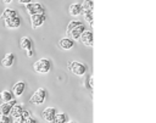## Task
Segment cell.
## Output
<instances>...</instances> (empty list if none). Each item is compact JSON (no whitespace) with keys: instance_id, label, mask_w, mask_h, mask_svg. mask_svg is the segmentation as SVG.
Masks as SVG:
<instances>
[{"instance_id":"18","label":"cell","mask_w":156,"mask_h":123,"mask_svg":"<svg viewBox=\"0 0 156 123\" xmlns=\"http://www.w3.org/2000/svg\"><path fill=\"white\" fill-rule=\"evenodd\" d=\"M22 112H23V107H22L21 105L16 104L15 106H12L11 112H10V116H11L12 118H17L18 116H21V114H22Z\"/></svg>"},{"instance_id":"21","label":"cell","mask_w":156,"mask_h":123,"mask_svg":"<svg viewBox=\"0 0 156 123\" xmlns=\"http://www.w3.org/2000/svg\"><path fill=\"white\" fill-rule=\"evenodd\" d=\"M82 13L84 15V18L89 22V24L93 26V11H83Z\"/></svg>"},{"instance_id":"12","label":"cell","mask_w":156,"mask_h":123,"mask_svg":"<svg viewBox=\"0 0 156 123\" xmlns=\"http://www.w3.org/2000/svg\"><path fill=\"white\" fill-rule=\"evenodd\" d=\"M58 46L62 49V50H71L73 46H74V41L72 38H62L60 41H58Z\"/></svg>"},{"instance_id":"26","label":"cell","mask_w":156,"mask_h":123,"mask_svg":"<svg viewBox=\"0 0 156 123\" xmlns=\"http://www.w3.org/2000/svg\"><path fill=\"white\" fill-rule=\"evenodd\" d=\"M27 56H28V57H32V56H33V50L27 51Z\"/></svg>"},{"instance_id":"20","label":"cell","mask_w":156,"mask_h":123,"mask_svg":"<svg viewBox=\"0 0 156 123\" xmlns=\"http://www.w3.org/2000/svg\"><path fill=\"white\" fill-rule=\"evenodd\" d=\"M93 6H94L93 0H84L83 4H82L83 11H93Z\"/></svg>"},{"instance_id":"4","label":"cell","mask_w":156,"mask_h":123,"mask_svg":"<svg viewBox=\"0 0 156 123\" xmlns=\"http://www.w3.org/2000/svg\"><path fill=\"white\" fill-rule=\"evenodd\" d=\"M46 99V90L44 88H38L34 94L30 96L29 99V102L30 104H34V105H41Z\"/></svg>"},{"instance_id":"5","label":"cell","mask_w":156,"mask_h":123,"mask_svg":"<svg viewBox=\"0 0 156 123\" xmlns=\"http://www.w3.org/2000/svg\"><path fill=\"white\" fill-rule=\"evenodd\" d=\"M26 11H27L30 16H33V15H43V13H45V9H44V6H43L41 4H39V2H30V4L26 5Z\"/></svg>"},{"instance_id":"3","label":"cell","mask_w":156,"mask_h":123,"mask_svg":"<svg viewBox=\"0 0 156 123\" xmlns=\"http://www.w3.org/2000/svg\"><path fill=\"white\" fill-rule=\"evenodd\" d=\"M68 69L76 74V76H83L85 74V72L88 71V67L83 63V62H79V61H71L68 63Z\"/></svg>"},{"instance_id":"24","label":"cell","mask_w":156,"mask_h":123,"mask_svg":"<svg viewBox=\"0 0 156 123\" xmlns=\"http://www.w3.org/2000/svg\"><path fill=\"white\" fill-rule=\"evenodd\" d=\"M24 123H35V119H34L33 117H28V118L24 121Z\"/></svg>"},{"instance_id":"16","label":"cell","mask_w":156,"mask_h":123,"mask_svg":"<svg viewBox=\"0 0 156 123\" xmlns=\"http://www.w3.org/2000/svg\"><path fill=\"white\" fill-rule=\"evenodd\" d=\"M13 17H17V12L15 10H11V9H5L1 13V18L4 21L6 19H10V18H13Z\"/></svg>"},{"instance_id":"28","label":"cell","mask_w":156,"mask_h":123,"mask_svg":"<svg viewBox=\"0 0 156 123\" xmlns=\"http://www.w3.org/2000/svg\"><path fill=\"white\" fill-rule=\"evenodd\" d=\"M67 123H76V122H72V121H68Z\"/></svg>"},{"instance_id":"14","label":"cell","mask_w":156,"mask_h":123,"mask_svg":"<svg viewBox=\"0 0 156 123\" xmlns=\"http://www.w3.org/2000/svg\"><path fill=\"white\" fill-rule=\"evenodd\" d=\"M20 46H21V49L24 50V51H29V50H32V46H33L32 39L28 38V37H22L21 40H20Z\"/></svg>"},{"instance_id":"7","label":"cell","mask_w":156,"mask_h":123,"mask_svg":"<svg viewBox=\"0 0 156 123\" xmlns=\"http://www.w3.org/2000/svg\"><path fill=\"white\" fill-rule=\"evenodd\" d=\"M45 19H46L45 13H43V15H33V16H30V24H32V28L35 29V28L40 27V26L45 22Z\"/></svg>"},{"instance_id":"23","label":"cell","mask_w":156,"mask_h":123,"mask_svg":"<svg viewBox=\"0 0 156 123\" xmlns=\"http://www.w3.org/2000/svg\"><path fill=\"white\" fill-rule=\"evenodd\" d=\"M0 123H10L9 116H0Z\"/></svg>"},{"instance_id":"1","label":"cell","mask_w":156,"mask_h":123,"mask_svg":"<svg viewBox=\"0 0 156 123\" xmlns=\"http://www.w3.org/2000/svg\"><path fill=\"white\" fill-rule=\"evenodd\" d=\"M84 32H85V26H84L83 22L76 21V19L68 22L67 29H66V34L69 35L72 39L78 40V39L80 38V35H82Z\"/></svg>"},{"instance_id":"17","label":"cell","mask_w":156,"mask_h":123,"mask_svg":"<svg viewBox=\"0 0 156 123\" xmlns=\"http://www.w3.org/2000/svg\"><path fill=\"white\" fill-rule=\"evenodd\" d=\"M0 99L2 102H10L13 100V94L12 91H9V90H2L0 93Z\"/></svg>"},{"instance_id":"9","label":"cell","mask_w":156,"mask_h":123,"mask_svg":"<svg viewBox=\"0 0 156 123\" xmlns=\"http://www.w3.org/2000/svg\"><path fill=\"white\" fill-rule=\"evenodd\" d=\"M24 89H26V83L22 82V80H20V82H17V83L13 84V86H12V94L16 97H20L24 93Z\"/></svg>"},{"instance_id":"8","label":"cell","mask_w":156,"mask_h":123,"mask_svg":"<svg viewBox=\"0 0 156 123\" xmlns=\"http://www.w3.org/2000/svg\"><path fill=\"white\" fill-rule=\"evenodd\" d=\"M17 104L16 100H12L10 102H2L0 105V116H10V112H11V108L12 106H15Z\"/></svg>"},{"instance_id":"10","label":"cell","mask_w":156,"mask_h":123,"mask_svg":"<svg viewBox=\"0 0 156 123\" xmlns=\"http://www.w3.org/2000/svg\"><path fill=\"white\" fill-rule=\"evenodd\" d=\"M68 12L72 17H77L79 16L82 12H83V9H82V4L79 2H73L69 5V9H68Z\"/></svg>"},{"instance_id":"6","label":"cell","mask_w":156,"mask_h":123,"mask_svg":"<svg viewBox=\"0 0 156 123\" xmlns=\"http://www.w3.org/2000/svg\"><path fill=\"white\" fill-rule=\"evenodd\" d=\"M56 113H57V111H56V108H55V107H46V108L41 112V117H43L46 122L52 123V121H54V118H55Z\"/></svg>"},{"instance_id":"27","label":"cell","mask_w":156,"mask_h":123,"mask_svg":"<svg viewBox=\"0 0 156 123\" xmlns=\"http://www.w3.org/2000/svg\"><path fill=\"white\" fill-rule=\"evenodd\" d=\"M11 1H12V0H2V2H4V4H10Z\"/></svg>"},{"instance_id":"13","label":"cell","mask_w":156,"mask_h":123,"mask_svg":"<svg viewBox=\"0 0 156 123\" xmlns=\"http://www.w3.org/2000/svg\"><path fill=\"white\" fill-rule=\"evenodd\" d=\"M4 23H5V27H7L10 29H16V28H18L21 26V18L17 16V17H13V18L4 21Z\"/></svg>"},{"instance_id":"19","label":"cell","mask_w":156,"mask_h":123,"mask_svg":"<svg viewBox=\"0 0 156 123\" xmlns=\"http://www.w3.org/2000/svg\"><path fill=\"white\" fill-rule=\"evenodd\" d=\"M67 122H68V117L63 112L56 113V116H55V118L52 121V123H67Z\"/></svg>"},{"instance_id":"11","label":"cell","mask_w":156,"mask_h":123,"mask_svg":"<svg viewBox=\"0 0 156 123\" xmlns=\"http://www.w3.org/2000/svg\"><path fill=\"white\" fill-rule=\"evenodd\" d=\"M80 41L85 45V46H93V32L91 30H85L82 35H80Z\"/></svg>"},{"instance_id":"2","label":"cell","mask_w":156,"mask_h":123,"mask_svg":"<svg viewBox=\"0 0 156 123\" xmlns=\"http://www.w3.org/2000/svg\"><path fill=\"white\" fill-rule=\"evenodd\" d=\"M51 67H52V65H51V61L49 58H39L38 61H35L33 63L34 71L37 73H39V74H46V73H49L51 71Z\"/></svg>"},{"instance_id":"29","label":"cell","mask_w":156,"mask_h":123,"mask_svg":"<svg viewBox=\"0 0 156 123\" xmlns=\"http://www.w3.org/2000/svg\"><path fill=\"white\" fill-rule=\"evenodd\" d=\"M13 123H18V122H16V121H13Z\"/></svg>"},{"instance_id":"25","label":"cell","mask_w":156,"mask_h":123,"mask_svg":"<svg viewBox=\"0 0 156 123\" xmlns=\"http://www.w3.org/2000/svg\"><path fill=\"white\" fill-rule=\"evenodd\" d=\"M20 4H24V5H28V4H30L32 2V0H17Z\"/></svg>"},{"instance_id":"22","label":"cell","mask_w":156,"mask_h":123,"mask_svg":"<svg viewBox=\"0 0 156 123\" xmlns=\"http://www.w3.org/2000/svg\"><path fill=\"white\" fill-rule=\"evenodd\" d=\"M85 83H87V85H85V86H87L88 89H90V90H91V89H93V76H89V78L85 80Z\"/></svg>"},{"instance_id":"15","label":"cell","mask_w":156,"mask_h":123,"mask_svg":"<svg viewBox=\"0 0 156 123\" xmlns=\"http://www.w3.org/2000/svg\"><path fill=\"white\" fill-rule=\"evenodd\" d=\"M13 62H15V55H13L12 52H9V54L5 55V57L1 60V66L9 68V67H11V66L13 65Z\"/></svg>"}]
</instances>
